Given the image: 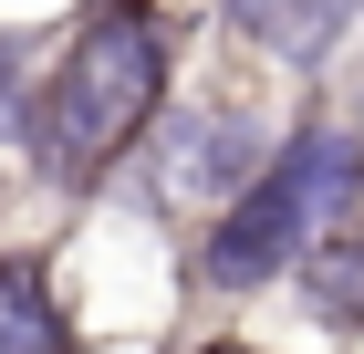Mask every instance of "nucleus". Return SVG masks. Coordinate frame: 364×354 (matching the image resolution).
Masks as SVG:
<instances>
[{
    "mask_svg": "<svg viewBox=\"0 0 364 354\" xmlns=\"http://www.w3.org/2000/svg\"><path fill=\"white\" fill-rule=\"evenodd\" d=\"M0 354H84L63 261L42 240H0Z\"/></svg>",
    "mask_w": 364,
    "mask_h": 354,
    "instance_id": "4",
    "label": "nucleus"
},
{
    "mask_svg": "<svg viewBox=\"0 0 364 354\" xmlns=\"http://www.w3.org/2000/svg\"><path fill=\"white\" fill-rule=\"evenodd\" d=\"M281 292L302 302V323L323 333V344H364V209L333 219V229H312V250L291 261Z\"/></svg>",
    "mask_w": 364,
    "mask_h": 354,
    "instance_id": "5",
    "label": "nucleus"
},
{
    "mask_svg": "<svg viewBox=\"0 0 364 354\" xmlns=\"http://www.w3.org/2000/svg\"><path fill=\"white\" fill-rule=\"evenodd\" d=\"M333 73H343V94H323V105H333V115H343V125H354V136H364V63H354V53H343V63H333Z\"/></svg>",
    "mask_w": 364,
    "mask_h": 354,
    "instance_id": "6",
    "label": "nucleus"
},
{
    "mask_svg": "<svg viewBox=\"0 0 364 354\" xmlns=\"http://www.w3.org/2000/svg\"><path fill=\"white\" fill-rule=\"evenodd\" d=\"M312 198H302V177L281 157H260L240 188L219 198V209H198L188 229H177V281H188V302H271L281 281H291V261L312 250Z\"/></svg>",
    "mask_w": 364,
    "mask_h": 354,
    "instance_id": "2",
    "label": "nucleus"
},
{
    "mask_svg": "<svg viewBox=\"0 0 364 354\" xmlns=\"http://www.w3.org/2000/svg\"><path fill=\"white\" fill-rule=\"evenodd\" d=\"M177 83H188V21H177V0H84L42 42L0 146L21 167V188L73 209V198H94L114 167L136 157V136L156 125V105Z\"/></svg>",
    "mask_w": 364,
    "mask_h": 354,
    "instance_id": "1",
    "label": "nucleus"
},
{
    "mask_svg": "<svg viewBox=\"0 0 364 354\" xmlns=\"http://www.w3.org/2000/svg\"><path fill=\"white\" fill-rule=\"evenodd\" d=\"M208 31L229 53H250L281 83H333V63L364 42V0H208Z\"/></svg>",
    "mask_w": 364,
    "mask_h": 354,
    "instance_id": "3",
    "label": "nucleus"
}]
</instances>
